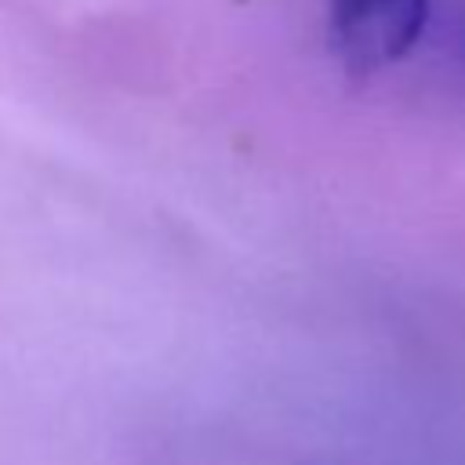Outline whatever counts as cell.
<instances>
[{"label":"cell","instance_id":"cell-1","mask_svg":"<svg viewBox=\"0 0 465 465\" xmlns=\"http://www.w3.org/2000/svg\"><path fill=\"white\" fill-rule=\"evenodd\" d=\"M432 0H327L331 47L349 73H378L414 51Z\"/></svg>","mask_w":465,"mask_h":465},{"label":"cell","instance_id":"cell-2","mask_svg":"<svg viewBox=\"0 0 465 465\" xmlns=\"http://www.w3.org/2000/svg\"><path fill=\"white\" fill-rule=\"evenodd\" d=\"M443 33H447V54L458 62L461 76H465V0H454L447 18H443Z\"/></svg>","mask_w":465,"mask_h":465}]
</instances>
